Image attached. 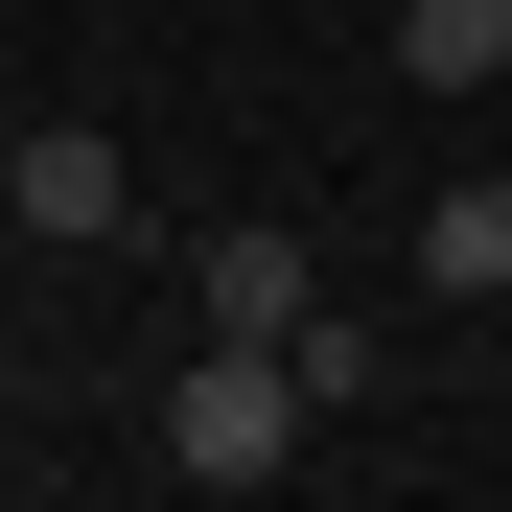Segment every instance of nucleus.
<instances>
[{
	"label": "nucleus",
	"instance_id": "5",
	"mask_svg": "<svg viewBox=\"0 0 512 512\" xmlns=\"http://www.w3.org/2000/svg\"><path fill=\"white\" fill-rule=\"evenodd\" d=\"M419 280H443V303H512V187H443V210H419Z\"/></svg>",
	"mask_w": 512,
	"mask_h": 512
},
{
	"label": "nucleus",
	"instance_id": "3",
	"mask_svg": "<svg viewBox=\"0 0 512 512\" xmlns=\"http://www.w3.org/2000/svg\"><path fill=\"white\" fill-rule=\"evenodd\" d=\"M0 210H24V233H117V140L94 117H24V140H0Z\"/></svg>",
	"mask_w": 512,
	"mask_h": 512
},
{
	"label": "nucleus",
	"instance_id": "4",
	"mask_svg": "<svg viewBox=\"0 0 512 512\" xmlns=\"http://www.w3.org/2000/svg\"><path fill=\"white\" fill-rule=\"evenodd\" d=\"M396 70H419V94H489V70H512V0H396Z\"/></svg>",
	"mask_w": 512,
	"mask_h": 512
},
{
	"label": "nucleus",
	"instance_id": "2",
	"mask_svg": "<svg viewBox=\"0 0 512 512\" xmlns=\"http://www.w3.org/2000/svg\"><path fill=\"white\" fill-rule=\"evenodd\" d=\"M303 233H187V326H210V350H303Z\"/></svg>",
	"mask_w": 512,
	"mask_h": 512
},
{
	"label": "nucleus",
	"instance_id": "1",
	"mask_svg": "<svg viewBox=\"0 0 512 512\" xmlns=\"http://www.w3.org/2000/svg\"><path fill=\"white\" fill-rule=\"evenodd\" d=\"M187 489H280L303 443H326V396H303V350H210L187 326V373H163V419H140Z\"/></svg>",
	"mask_w": 512,
	"mask_h": 512
}]
</instances>
